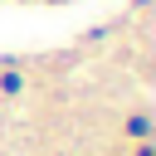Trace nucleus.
Returning <instances> with one entry per match:
<instances>
[{"label": "nucleus", "instance_id": "f257e3e1", "mask_svg": "<svg viewBox=\"0 0 156 156\" xmlns=\"http://www.w3.org/2000/svg\"><path fill=\"white\" fill-rule=\"evenodd\" d=\"M127 132H132V136H146V132H151V122H146V117H132V122H127Z\"/></svg>", "mask_w": 156, "mask_h": 156}]
</instances>
